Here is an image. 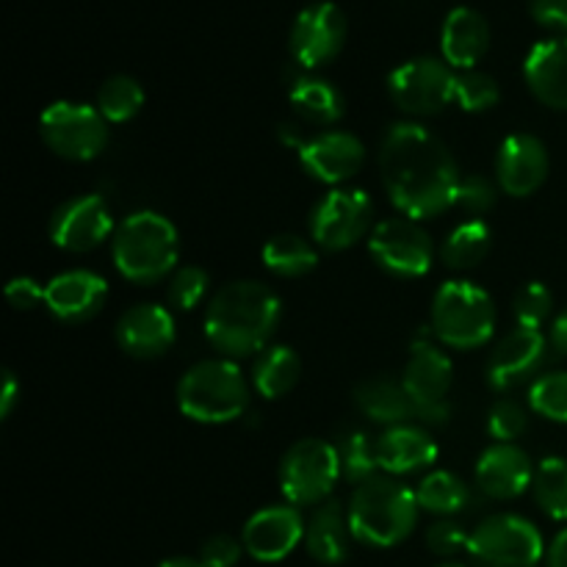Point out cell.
I'll return each mask as SVG.
<instances>
[{"label":"cell","instance_id":"cell-1","mask_svg":"<svg viewBox=\"0 0 567 567\" xmlns=\"http://www.w3.org/2000/svg\"><path fill=\"white\" fill-rule=\"evenodd\" d=\"M380 175L399 214L432 219L457 205L463 175L446 144L415 122H399L380 147Z\"/></svg>","mask_w":567,"mask_h":567},{"label":"cell","instance_id":"cell-2","mask_svg":"<svg viewBox=\"0 0 567 567\" xmlns=\"http://www.w3.org/2000/svg\"><path fill=\"white\" fill-rule=\"evenodd\" d=\"M280 297L266 282H227L205 310V338L227 358L264 352L280 324Z\"/></svg>","mask_w":567,"mask_h":567},{"label":"cell","instance_id":"cell-3","mask_svg":"<svg viewBox=\"0 0 567 567\" xmlns=\"http://www.w3.org/2000/svg\"><path fill=\"white\" fill-rule=\"evenodd\" d=\"M111 252H114L116 271L125 280L150 286L177 271L181 236L166 216L155 210H136L116 227Z\"/></svg>","mask_w":567,"mask_h":567},{"label":"cell","instance_id":"cell-4","mask_svg":"<svg viewBox=\"0 0 567 567\" xmlns=\"http://www.w3.org/2000/svg\"><path fill=\"white\" fill-rule=\"evenodd\" d=\"M419 509V498L410 487L374 476L354 487L347 513L354 540L371 548H393L413 535Z\"/></svg>","mask_w":567,"mask_h":567},{"label":"cell","instance_id":"cell-5","mask_svg":"<svg viewBox=\"0 0 567 567\" xmlns=\"http://www.w3.org/2000/svg\"><path fill=\"white\" fill-rule=\"evenodd\" d=\"M177 404L183 415L197 424H227L247 410L249 385L233 360H199L183 374L177 385Z\"/></svg>","mask_w":567,"mask_h":567},{"label":"cell","instance_id":"cell-6","mask_svg":"<svg viewBox=\"0 0 567 567\" xmlns=\"http://www.w3.org/2000/svg\"><path fill=\"white\" fill-rule=\"evenodd\" d=\"M496 330L493 297L468 280H449L432 299V336L452 349H480Z\"/></svg>","mask_w":567,"mask_h":567},{"label":"cell","instance_id":"cell-7","mask_svg":"<svg viewBox=\"0 0 567 567\" xmlns=\"http://www.w3.org/2000/svg\"><path fill=\"white\" fill-rule=\"evenodd\" d=\"M338 480H343V474L336 443L305 437L282 454L280 491L293 507H319L330 502Z\"/></svg>","mask_w":567,"mask_h":567},{"label":"cell","instance_id":"cell-8","mask_svg":"<svg viewBox=\"0 0 567 567\" xmlns=\"http://www.w3.org/2000/svg\"><path fill=\"white\" fill-rule=\"evenodd\" d=\"M474 567H537L546 557L540 529L520 515H491L471 532Z\"/></svg>","mask_w":567,"mask_h":567},{"label":"cell","instance_id":"cell-9","mask_svg":"<svg viewBox=\"0 0 567 567\" xmlns=\"http://www.w3.org/2000/svg\"><path fill=\"white\" fill-rule=\"evenodd\" d=\"M39 133H42V142L59 158L78 161V164L94 161L109 144L105 116L92 105L70 103V100H59L42 111Z\"/></svg>","mask_w":567,"mask_h":567},{"label":"cell","instance_id":"cell-10","mask_svg":"<svg viewBox=\"0 0 567 567\" xmlns=\"http://www.w3.org/2000/svg\"><path fill=\"white\" fill-rule=\"evenodd\" d=\"M374 203L363 188H332L310 214V236L327 252H343L371 236Z\"/></svg>","mask_w":567,"mask_h":567},{"label":"cell","instance_id":"cell-11","mask_svg":"<svg viewBox=\"0 0 567 567\" xmlns=\"http://www.w3.org/2000/svg\"><path fill=\"white\" fill-rule=\"evenodd\" d=\"M457 72L443 59L421 55L404 61L388 78V94L410 116H435L454 103Z\"/></svg>","mask_w":567,"mask_h":567},{"label":"cell","instance_id":"cell-12","mask_svg":"<svg viewBox=\"0 0 567 567\" xmlns=\"http://www.w3.org/2000/svg\"><path fill=\"white\" fill-rule=\"evenodd\" d=\"M454 365L446 352L430 341L413 347L408 365H404L402 385L415 408V419L421 424H446L452 408H449V391H452Z\"/></svg>","mask_w":567,"mask_h":567},{"label":"cell","instance_id":"cell-13","mask_svg":"<svg viewBox=\"0 0 567 567\" xmlns=\"http://www.w3.org/2000/svg\"><path fill=\"white\" fill-rule=\"evenodd\" d=\"M369 252L388 275L415 280L432 269L435 244H432L430 233L421 227V221L410 219V216H396V219L374 225L369 236Z\"/></svg>","mask_w":567,"mask_h":567},{"label":"cell","instance_id":"cell-14","mask_svg":"<svg viewBox=\"0 0 567 567\" xmlns=\"http://www.w3.org/2000/svg\"><path fill=\"white\" fill-rule=\"evenodd\" d=\"M347 17L330 0H319L299 11L291 28V55L302 70L330 64L347 42Z\"/></svg>","mask_w":567,"mask_h":567},{"label":"cell","instance_id":"cell-15","mask_svg":"<svg viewBox=\"0 0 567 567\" xmlns=\"http://www.w3.org/2000/svg\"><path fill=\"white\" fill-rule=\"evenodd\" d=\"M50 241L64 252H92L114 230V216L97 194H78L66 199L50 216Z\"/></svg>","mask_w":567,"mask_h":567},{"label":"cell","instance_id":"cell-16","mask_svg":"<svg viewBox=\"0 0 567 567\" xmlns=\"http://www.w3.org/2000/svg\"><path fill=\"white\" fill-rule=\"evenodd\" d=\"M305 520L293 504H271L244 524V551L258 563H280L305 543Z\"/></svg>","mask_w":567,"mask_h":567},{"label":"cell","instance_id":"cell-17","mask_svg":"<svg viewBox=\"0 0 567 567\" xmlns=\"http://www.w3.org/2000/svg\"><path fill=\"white\" fill-rule=\"evenodd\" d=\"M299 164L327 186H341L352 181L365 164V147L358 136L347 131H327L319 136H310L299 150Z\"/></svg>","mask_w":567,"mask_h":567},{"label":"cell","instance_id":"cell-18","mask_svg":"<svg viewBox=\"0 0 567 567\" xmlns=\"http://www.w3.org/2000/svg\"><path fill=\"white\" fill-rule=\"evenodd\" d=\"M546 363V336L540 330L518 327L509 332L487 360V382L493 391H515Z\"/></svg>","mask_w":567,"mask_h":567},{"label":"cell","instance_id":"cell-19","mask_svg":"<svg viewBox=\"0 0 567 567\" xmlns=\"http://www.w3.org/2000/svg\"><path fill=\"white\" fill-rule=\"evenodd\" d=\"M548 177V150L532 133L504 138L496 158L498 188L509 197H529Z\"/></svg>","mask_w":567,"mask_h":567},{"label":"cell","instance_id":"cell-20","mask_svg":"<svg viewBox=\"0 0 567 567\" xmlns=\"http://www.w3.org/2000/svg\"><path fill=\"white\" fill-rule=\"evenodd\" d=\"M109 282L89 269H70L44 286V308L66 324H81L103 310Z\"/></svg>","mask_w":567,"mask_h":567},{"label":"cell","instance_id":"cell-21","mask_svg":"<svg viewBox=\"0 0 567 567\" xmlns=\"http://www.w3.org/2000/svg\"><path fill=\"white\" fill-rule=\"evenodd\" d=\"M114 336L122 352L138 360H153L169 352L177 330L169 310L161 308V305L144 302L120 316Z\"/></svg>","mask_w":567,"mask_h":567},{"label":"cell","instance_id":"cell-22","mask_svg":"<svg viewBox=\"0 0 567 567\" xmlns=\"http://www.w3.org/2000/svg\"><path fill=\"white\" fill-rule=\"evenodd\" d=\"M476 487L485 493L487 498L496 502H509L526 493L535 480V468H532L529 454L515 443H493L485 449L476 463Z\"/></svg>","mask_w":567,"mask_h":567},{"label":"cell","instance_id":"cell-23","mask_svg":"<svg viewBox=\"0 0 567 567\" xmlns=\"http://www.w3.org/2000/svg\"><path fill=\"white\" fill-rule=\"evenodd\" d=\"M524 78L543 105L567 111V37L537 42L524 61Z\"/></svg>","mask_w":567,"mask_h":567},{"label":"cell","instance_id":"cell-24","mask_svg":"<svg viewBox=\"0 0 567 567\" xmlns=\"http://www.w3.org/2000/svg\"><path fill=\"white\" fill-rule=\"evenodd\" d=\"M487 48H491V25H487L485 14L468 6H457L446 14L441 31V50L443 61L454 70H474L482 59H485Z\"/></svg>","mask_w":567,"mask_h":567},{"label":"cell","instance_id":"cell-25","mask_svg":"<svg viewBox=\"0 0 567 567\" xmlns=\"http://www.w3.org/2000/svg\"><path fill=\"white\" fill-rule=\"evenodd\" d=\"M380 468L393 476L415 474L437 460V443L421 424H399L377 437Z\"/></svg>","mask_w":567,"mask_h":567},{"label":"cell","instance_id":"cell-26","mask_svg":"<svg viewBox=\"0 0 567 567\" xmlns=\"http://www.w3.org/2000/svg\"><path fill=\"white\" fill-rule=\"evenodd\" d=\"M349 513L338 502H324L313 509L305 526V548L321 565H341L352 548Z\"/></svg>","mask_w":567,"mask_h":567},{"label":"cell","instance_id":"cell-27","mask_svg":"<svg viewBox=\"0 0 567 567\" xmlns=\"http://www.w3.org/2000/svg\"><path fill=\"white\" fill-rule=\"evenodd\" d=\"M354 404H358L365 419L388 426V430L399 424H410V419H415V408L410 402L408 391H404L402 380H393V377L385 374L369 377V380L360 382L354 388Z\"/></svg>","mask_w":567,"mask_h":567},{"label":"cell","instance_id":"cell-28","mask_svg":"<svg viewBox=\"0 0 567 567\" xmlns=\"http://www.w3.org/2000/svg\"><path fill=\"white\" fill-rule=\"evenodd\" d=\"M293 111L302 116L310 125H336L341 122L347 103H343V94L332 86L324 78H299L293 81L291 92H288Z\"/></svg>","mask_w":567,"mask_h":567},{"label":"cell","instance_id":"cell-29","mask_svg":"<svg viewBox=\"0 0 567 567\" xmlns=\"http://www.w3.org/2000/svg\"><path fill=\"white\" fill-rule=\"evenodd\" d=\"M302 360L291 347H266L252 365V385L264 399H280L297 388Z\"/></svg>","mask_w":567,"mask_h":567},{"label":"cell","instance_id":"cell-30","mask_svg":"<svg viewBox=\"0 0 567 567\" xmlns=\"http://www.w3.org/2000/svg\"><path fill=\"white\" fill-rule=\"evenodd\" d=\"M260 258H264V266L271 275L286 277V280L310 275L319 264V252H316L313 244L308 238L297 236V233L271 236L260 249Z\"/></svg>","mask_w":567,"mask_h":567},{"label":"cell","instance_id":"cell-31","mask_svg":"<svg viewBox=\"0 0 567 567\" xmlns=\"http://www.w3.org/2000/svg\"><path fill=\"white\" fill-rule=\"evenodd\" d=\"M415 498H419V507L424 513L437 515V518H452L468 507L471 487L452 471H432L421 480Z\"/></svg>","mask_w":567,"mask_h":567},{"label":"cell","instance_id":"cell-32","mask_svg":"<svg viewBox=\"0 0 567 567\" xmlns=\"http://www.w3.org/2000/svg\"><path fill=\"white\" fill-rule=\"evenodd\" d=\"M491 241H493V233L485 221L482 219L463 221V225L454 227V230L449 233L446 241H443L441 258L443 264L454 271L474 269V266H480L482 260H485V255L491 252Z\"/></svg>","mask_w":567,"mask_h":567},{"label":"cell","instance_id":"cell-33","mask_svg":"<svg viewBox=\"0 0 567 567\" xmlns=\"http://www.w3.org/2000/svg\"><path fill=\"white\" fill-rule=\"evenodd\" d=\"M338 457H341L343 480L352 485L374 480L380 471V449L377 441L365 430H347L336 443Z\"/></svg>","mask_w":567,"mask_h":567},{"label":"cell","instance_id":"cell-34","mask_svg":"<svg viewBox=\"0 0 567 567\" xmlns=\"http://www.w3.org/2000/svg\"><path fill=\"white\" fill-rule=\"evenodd\" d=\"M532 496L548 518L567 520V460L546 457L537 465Z\"/></svg>","mask_w":567,"mask_h":567},{"label":"cell","instance_id":"cell-35","mask_svg":"<svg viewBox=\"0 0 567 567\" xmlns=\"http://www.w3.org/2000/svg\"><path fill=\"white\" fill-rule=\"evenodd\" d=\"M144 109V89L131 75H111L97 92V111L105 122H131Z\"/></svg>","mask_w":567,"mask_h":567},{"label":"cell","instance_id":"cell-36","mask_svg":"<svg viewBox=\"0 0 567 567\" xmlns=\"http://www.w3.org/2000/svg\"><path fill=\"white\" fill-rule=\"evenodd\" d=\"M502 100V86L496 78L480 70H463L457 72V83H454V103L468 114H482V111L496 109Z\"/></svg>","mask_w":567,"mask_h":567},{"label":"cell","instance_id":"cell-37","mask_svg":"<svg viewBox=\"0 0 567 567\" xmlns=\"http://www.w3.org/2000/svg\"><path fill=\"white\" fill-rule=\"evenodd\" d=\"M529 404L537 415L567 424V371L540 374L529 388Z\"/></svg>","mask_w":567,"mask_h":567},{"label":"cell","instance_id":"cell-38","mask_svg":"<svg viewBox=\"0 0 567 567\" xmlns=\"http://www.w3.org/2000/svg\"><path fill=\"white\" fill-rule=\"evenodd\" d=\"M554 310V297L543 282H526L518 293H515L513 313L518 319V327H529V330H540L548 321Z\"/></svg>","mask_w":567,"mask_h":567},{"label":"cell","instance_id":"cell-39","mask_svg":"<svg viewBox=\"0 0 567 567\" xmlns=\"http://www.w3.org/2000/svg\"><path fill=\"white\" fill-rule=\"evenodd\" d=\"M208 271L199 266H183L169 280V302L177 310H194L208 293Z\"/></svg>","mask_w":567,"mask_h":567},{"label":"cell","instance_id":"cell-40","mask_svg":"<svg viewBox=\"0 0 567 567\" xmlns=\"http://www.w3.org/2000/svg\"><path fill=\"white\" fill-rule=\"evenodd\" d=\"M526 426H529V415H526V410L515 399H498L491 408V413H487V432L498 443L518 441L526 432Z\"/></svg>","mask_w":567,"mask_h":567},{"label":"cell","instance_id":"cell-41","mask_svg":"<svg viewBox=\"0 0 567 567\" xmlns=\"http://www.w3.org/2000/svg\"><path fill=\"white\" fill-rule=\"evenodd\" d=\"M496 203H498V186L487 175L474 172V175H465L463 181H460L457 205L463 210H468V214L474 216H482L487 214V210L496 208Z\"/></svg>","mask_w":567,"mask_h":567},{"label":"cell","instance_id":"cell-42","mask_svg":"<svg viewBox=\"0 0 567 567\" xmlns=\"http://www.w3.org/2000/svg\"><path fill=\"white\" fill-rule=\"evenodd\" d=\"M471 535L465 532L463 524L454 518H437L435 524L426 529V546L437 557H457V554L468 551Z\"/></svg>","mask_w":567,"mask_h":567},{"label":"cell","instance_id":"cell-43","mask_svg":"<svg viewBox=\"0 0 567 567\" xmlns=\"http://www.w3.org/2000/svg\"><path fill=\"white\" fill-rule=\"evenodd\" d=\"M244 554V543L230 535H214L199 548V563L205 567H236Z\"/></svg>","mask_w":567,"mask_h":567},{"label":"cell","instance_id":"cell-44","mask_svg":"<svg viewBox=\"0 0 567 567\" xmlns=\"http://www.w3.org/2000/svg\"><path fill=\"white\" fill-rule=\"evenodd\" d=\"M6 299H9L11 308L33 310L37 305L44 302V288L39 286L33 277H14V280L6 286Z\"/></svg>","mask_w":567,"mask_h":567},{"label":"cell","instance_id":"cell-45","mask_svg":"<svg viewBox=\"0 0 567 567\" xmlns=\"http://www.w3.org/2000/svg\"><path fill=\"white\" fill-rule=\"evenodd\" d=\"M529 11L537 25L548 31H567V0H529Z\"/></svg>","mask_w":567,"mask_h":567},{"label":"cell","instance_id":"cell-46","mask_svg":"<svg viewBox=\"0 0 567 567\" xmlns=\"http://www.w3.org/2000/svg\"><path fill=\"white\" fill-rule=\"evenodd\" d=\"M17 391H20V388H17V377L11 374V371H6V377H3V396H0V419H3V421L9 419L11 410H14Z\"/></svg>","mask_w":567,"mask_h":567},{"label":"cell","instance_id":"cell-47","mask_svg":"<svg viewBox=\"0 0 567 567\" xmlns=\"http://www.w3.org/2000/svg\"><path fill=\"white\" fill-rule=\"evenodd\" d=\"M546 567H567V529L554 537L546 551Z\"/></svg>","mask_w":567,"mask_h":567},{"label":"cell","instance_id":"cell-48","mask_svg":"<svg viewBox=\"0 0 567 567\" xmlns=\"http://www.w3.org/2000/svg\"><path fill=\"white\" fill-rule=\"evenodd\" d=\"M551 343H554V349H557V352L567 354V310H565V313H559L557 319H554Z\"/></svg>","mask_w":567,"mask_h":567},{"label":"cell","instance_id":"cell-49","mask_svg":"<svg viewBox=\"0 0 567 567\" xmlns=\"http://www.w3.org/2000/svg\"><path fill=\"white\" fill-rule=\"evenodd\" d=\"M158 567H205L199 559H192V557H172L166 559V563H161Z\"/></svg>","mask_w":567,"mask_h":567},{"label":"cell","instance_id":"cell-50","mask_svg":"<svg viewBox=\"0 0 567 567\" xmlns=\"http://www.w3.org/2000/svg\"><path fill=\"white\" fill-rule=\"evenodd\" d=\"M437 567H465V565H460V563H443V565H437Z\"/></svg>","mask_w":567,"mask_h":567}]
</instances>
